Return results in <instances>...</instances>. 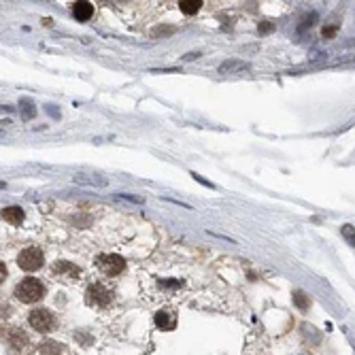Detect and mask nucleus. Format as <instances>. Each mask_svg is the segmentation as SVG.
Listing matches in <instances>:
<instances>
[{
	"mask_svg": "<svg viewBox=\"0 0 355 355\" xmlns=\"http://www.w3.org/2000/svg\"><path fill=\"white\" fill-rule=\"evenodd\" d=\"M20 107H22V111H23V113H22L23 119H32L34 115H36V113H34V105H32L30 100H26V98H23V100L20 102Z\"/></svg>",
	"mask_w": 355,
	"mask_h": 355,
	"instance_id": "14",
	"label": "nucleus"
},
{
	"mask_svg": "<svg viewBox=\"0 0 355 355\" xmlns=\"http://www.w3.org/2000/svg\"><path fill=\"white\" fill-rule=\"evenodd\" d=\"M222 75H238V72H249V64L241 62V60H228L219 66Z\"/></svg>",
	"mask_w": 355,
	"mask_h": 355,
	"instance_id": "6",
	"label": "nucleus"
},
{
	"mask_svg": "<svg viewBox=\"0 0 355 355\" xmlns=\"http://www.w3.org/2000/svg\"><path fill=\"white\" fill-rule=\"evenodd\" d=\"M202 7V0H181V11L185 15H196Z\"/></svg>",
	"mask_w": 355,
	"mask_h": 355,
	"instance_id": "11",
	"label": "nucleus"
},
{
	"mask_svg": "<svg viewBox=\"0 0 355 355\" xmlns=\"http://www.w3.org/2000/svg\"><path fill=\"white\" fill-rule=\"evenodd\" d=\"M85 300H88V304H91V307H109L113 300V293L105 285L91 283L88 287V293H85Z\"/></svg>",
	"mask_w": 355,
	"mask_h": 355,
	"instance_id": "3",
	"label": "nucleus"
},
{
	"mask_svg": "<svg viewBox=\"0 0 355 355\" xmlns=\"http://www.w3.org/2000/svg\"><path fill=\"white\" fill-rule=\"evenodd\" d=\"M342 232H345V236H351L353 238V225H345V228H342Z\"/></svg>",
	"mask_w": 355,
	"mask_h": 355,
	"instance_id": "19",
	"label": "nucleus"
},
{
	"mask_svg": "<svg viewBox=\"0 0 355 355\" xmlns=\"http://www.w3.org/2000/svg\"><path fill=\"white\" fill-rule=\"evenodd\" d=\"M4 279H7V266H4L2 262H0V283H2Z\"/></svg>",
	"mask_w": 355,
	"mask_h": 355,
	"instance_id": "18",
	"label": "nucleus"
},
{
	"mask_svg": "<svg viewBox=\"0 0 355 355\" xmlns=\"http://www.w3.org/2000/svg\"><path fill=\"white\" fill-rule=\"evenodd\" d=\"M155 326L160 330H175L177 317L173 313H166V311H160V313L155 315Z\"/></svg>",
	"mask_w": 355,
	"mask_h": 355,
	"instance_id": "8",
	"label": "nucleus"
},
{
	"mask_svg": "<svg viewBox=\"0 0 355 355\" xmlns=\"http://www.w3.org/2000/svg\"><path fill=\"white\" fill-rule=\"evenodd\" d=\"M72 13H75L79 22H88L94 15V7H91V2H88V0H79L75 7H72Z\"/></svg>",
	"mask_w": 355,
	"mask_h": 355,
	"instance_id": "7",
	"label": "nucleus"
},
{
	"mask_svg": "<svg viewBox=\"0 0 355 355\" xmlns=\"http://www.w3.org/2000/svg\"><path fill=\"white\" fill-rule=\"evenodd\" d=\"M66 349L62 345H58V342H43V345H39V353L43 355H51V353H64Z\"/></svg>",
	"mask_w": 355,
	"mask_h": 355,
	"instance_id": "12",
	"label": "nucleus"
},
{
	"mask_svg": "<svg viewBox=\"0 0 355 355\" xmlns=\"http://www.w3.org/2000/svg\"><path fill=\"white\" fill-rule=\"evenodd\" d=\"M13 336H11V345H13L15 349H23L28 345V338L23 336V332H20V330H15V332H11Z\"/></svg>",
	"mask_w": 355,
	"mask_h": 355,
	"instance_id": "13",
	"label": "nucleus"
},
{
	"mask_svg": "<svg viewBox=\"0 0 355 355\" xmlns=\"http://www.w3.org/2000/svg\"><path fill=\"white\" fill-rule=\"evenodd\" d=\"M98 268H100L102 274H107V277H117V274L126 268V260L119 258V255H100L98 258Z\"/></svg>",
	"mask_w": 355,
	"mask_h": 355,
	"instance_id": "4",
	"label": "nucleus"
},
{
	"mask_svg": "<svg viewBox=\"0 0 355 355\" xmlns=\"http://www.w3.org/2000/svg\"><path fill=\"white\" fill-rule=\"evenodd\" d=\"M17 298L26 304H32V302H39L45 293V287H43L41 281L36 279H23L20 285H17Z\"/></svg>",
	"mask_w": 355,
	"mask_h": 355,
	"instance_id": "1",
	"label": "nucleus"
},
{
	"mask_svg": "<svg viewBox=\"0 0 355 355\" xmlns=\"http://www.w3.org/2000/svg\"><path fill=\"white\" fill-rule=\"evenodd\" d=\"M30 326H32L36 332H49L53 328V315L49 313L47 309H36L30 313Z\"/></svg>",
	"mask_w": 355,
	"mask_h": 355,
	"instance_id": "5",
	"label": "nucleus"
},
{
	"mask_svg": "<svg viewBox=\"0 0 355 355\" xmlns=\"http://www.w3.org/2000/svg\"><path fill=\"white\" fill-rule=\"evenodd\" d=\"M296 304L302 309H309V302H307V296L304 293H296Z\"/></svg>",
	"mask_w": 355,
	"mask_h": 355,
	"instance_id": "16",
	"label": "nucleus"
},
{
	"mask_svg": "<svg viewBox=\"0 0 355 355\" xmlns=\"http://www.w3.org/2000/svg\"><path fill=\"white\" fill-rule=\"evenodd\" d=\"M0 215H2L4 222H9L13 225H20L23 222V211L20 209V206H9V209H4Z\"/></svg>",
	"mask_w": 355,
	"mask_h": 355,
	"instance_id": "9",
	"label": "nucleus"
},
{
	"mask_svg": "<svg viewBox=\"0 0 355 355\" xmlns=\"http://www.w3.org/2000/svg\"><path fill=\"white\" fill-rule=\"evenodd\" d=\"M334 34H336V28L334 26H326V30H323V36H326V39H332Z\"/></svg>",
	"mask_w": 355,
	"mask_h": 355,
	"instance_id": "17",
	"label": "nucleus"
},
{
	"mask_svg": "<svg viewBox=\"0 0 355 355\" xmlns=\"http://www.w3.org/2000/svg\"><path fill=\"white\" fill-rule=\"evenodd\" d=\"M53 272H58V274H70V277H79V274H81V270H79L75 264H70V262H58V264L53 266Z\"/></svg>",
	"mask_w": 355,
	"mask_h": 355,
	"instance_id": "10",
	"label": "nucleus"
},
{
	"mask_svg": "<svg viewBox=\"0 0 355 355\" xmlns=\"http://www.w3.org/2000/svg\"><path fill=\"white\" fill-rule=\"evenodd\" d=\"M272 30H274V26H272L270 22H262L260 28H258V32H260V34H270Z\"/></svg>",
	"mask_w": 355,
	"mask_h": 355,
	"instance_id": "15",
	"label": "nucleus"
},
{
	"mask_svg": "<svg viewBox=\"0 0 355 355\" xmlns=\"http://www.w3.org/2000/svg\"><path fill=\"white\" fill-rule=\"evenodd\" d=\"M43 251L36 249V247H28L23 249L20 253V258H17V264H20L22 270H28V272H34L39 270V268L43 266Z\"/></svg>",
	"mask_w": 355,
	"mask_h": 355,
	"instance_id": "2",
	"label": "nucleus"
},
{
	"mask_svg": "<svg viewBox=\"0 0 355 355\" xmlns=\"http://www.w3.org/2000/svg\"><path fill=\"white\" fill-rule=\"evenodd\" d=\"M4 187H7V183H2V181H0V189H4Z\"/></svg>",
	"mask_w": 355,
	"mask_h": 355,
	"instance_id": "20",
	"label": "nucleus"
}]
</instances>
